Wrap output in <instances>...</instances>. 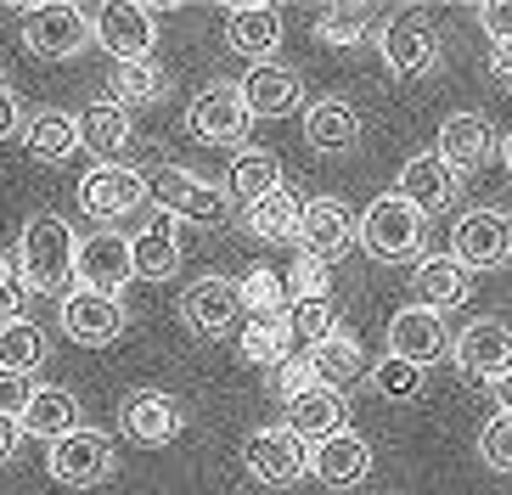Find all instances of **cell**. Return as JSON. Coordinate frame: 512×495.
<instances>
[{
  "label": "cell",
  "instance_id": "60d3db41",
  "mask_svg": "<svg viewBox=\"0 0 512 495\" xmlns=\"http://www.w3.org/2000/svg\"><path fill=\"white\" fill-rule=\"evenodd\" d=\"M479 456H484V467H496L501 479H512V411H496L479 428Z\"/></svg>",
  "mask_w": 512,
  "mask_h": 495
},
{
  "label": "cell",
  "instance_id": "8992f818",
  "mask_svg": "<svg viewBox=\"0 0 512 495\" xmlns=\"http://www.w3.org/2000/svg\"><path fill=\"white\" fill-rule=\"evenodd\" d=\"M377 51H383V68H389L394 79H428L439 68V34L428 17L417 12H400L383 23V34H377Z\"/></svg>",
  "mask_w": 512,
  "mask_h": 495
},
{
  "label": "cell",
  "instance_id": "9a60e30c",
  "mask_svg": "<svg viewBox=\"0 0 512 495\" xmlns=\"http://www.w3.org/2000/svg\"><path fill=\"white\" fill-rule=\"evenodd\" d=\"M46 467H51V479L68 484V490H91V484H102L107 473H113V445H107V434H96V428H79V434L51 445Z\"/></svg>",
  "mask_w": 512,
  "mask_h": 495
},
{
  "label": "cell",
  "instance_id": "ab89813d",
  "mask_svg": "<svg viewBox=\"0 0 512 495\" xmlns=\"http://www.w3.org/2000/svg\"><path fill=\"white\" fill-rule=\"evenodd\" d=\"M366 383H372V394H383V400H394V405L417 400L422 394V366H411V360H400V355H383Z\"/></svg>",
  "mask_w": 512,
  "mask_h": 495
},
{
  "label": "cell",
  "instance_id": "f35d334b",
  "mask_svg": "<svg viewBox=\"0 0 512 495\" xmlns=\"http://www.w3.org/2000/svg\"><path fill=\"white\" fill-rule=\"evenodd\" d=\"M366 29H372V6H327V12L316 17V40L321 45H361Z\"/></svg>",
  "mask_w": 512,
  "mask_h": 495
},
{
  "label": "cell",
  "instance_id": "7402d4cb",
  "mask_svg": "<svg viewBox=\"0 0 512 495\" xmlns=\"http://www.w3.org/2000/svg\"><path fill=\"white\" fill-rule=\"evenodd\" d=\"M130 248H136V276L141 282H169V276L181 270V231H175V214L158 209L136 237H130Z\"/></svg>",
  "mask_w": 512,
  "mask_h": 495
},
{
  "label": "cell",
  "instance_id": "e575fe53",
  "mask_svg": "<svg viewBox=\"0 0 512 495\" xmlns=\"http://www.w3.org/2000/svg\"><path fill=\"white\" fill-rule=\"evenodd\" d=\"M51 355L46 344V332L34 327V321H12V327H0V372H12V377H29L40 372Z\"/></svg>",
  "mask_w": 512,
  "mask_h": 495
},
{
  "label": "cell",
  "instance_id": "5bb4252c",
  "mask_svg": "<svg viewBox=\"0 0 512 495\" xmlns=\"http://www.w3.org/2000/svg\"><path fill=\"white\" fill-rule=\"evenodd\" d=\"M237 315H242V282H231V276H197V282L181 293V321L197 332V338L231 332Z\"/></svg>",
  "mask_w": 512,
  "mask_h": 495
},
{
  "label": "cell",
  "instance_id": "83f0119b",
  "mask_svg": "<svg viewBox=\"0 0 512 495\" xmlns=\"http://www.w3.org/2000/svg\"><path fill=\"white\" fill-rule=\"evenodd\" d=\"M287 428L299 439H310V445H321V439L344 434V394L327 389V383H316L310 394H299V400H287Z\"/></svg>",
  "mask_w": 512,
  "mask_h": 495
},
{
  "label": "cell",
  "instance_id": "1f68e13d",
  "mask_svg": "<svg viewBox=\"0 0 512 495\" xmlns=\"http://www.w3.org/2000/svg\"><path fill=\"white\" fill-rule=\"evenodd\" d=\"M23 434L46 439V445L79 434V400L68 389H40V394H34V405L23 411Z\"/></svg>",
  "mask_w": 512,
  "mask_h": 495
},
{
  "label": "cell",
  "instance_id": "3957f363",
  "mask_svg": "<svg viewBox=\"0 0 512 495\" xmlns=\"http://www.w3.org/2000/svg\"><path fill=\"white\" fill-rule=\"evenodd\" d=\"M147 192H152V203H158L164 214H175V220H192V225H226L231 220V192L197 180L192 169L158 164L147 175Z\"/></svg>",
  "mask_w": 512,
  "mask_h": 495
},
{
  "label": "cell",
  "instance_id": "836d02e7",
  "mask_svg": "<svg viewBox=\"0 0 512 495\" xmlns=\"http://www.w3.org/2000/svg\"><path fill=\"white\" fill-rule=\"evenodd\" d=\"M237 344H242V360H248V366H282L287 344H293L287 315H248V327L237 332Z\"/></svg>",
  "mask_w": 512,
  "mask_h": 495
},
{
  "label": "cell",
  "instance_id": "bcb514c9",
  "mask_svg": "<svg viewBox=\"0 0 512 495\" xmlns=\"http://www.w3.org/2000/svg\"><path fill=\"white\" fill-rule=\"evenodd\" d=\"M479 23L484 34L496 45H512V0H490V6H479Z\"/></svg>",
  "mask_w": 512,
  "mask_h": 495
},
{
  "label": "cell",
  "instance_id": "7dc6e473",
  "mask_svg": "<svg viewBox=\"0 0 512 495\" xmlns=\"http://www.w3.org/2000/svg\"><path fill=\"white\" fill-rule=\"evenodd\" d=\"M17 130H29V124H23V107H17L12 90L0 85V141H12Z\"/></svg>",
  "mask_w": 512,
  "mask_h": 495
},
{
  "label": "cell",
  "instance_id": "484cf974",
  "mask_svg": "<svg viewBox=\"0 0 512 495\" xmlns=\"http://www.w3.org/2000/svg\"><path fill=\"white\" fill-rule=\"evenodd\" d=\"M411 287H417V304L422 310H456V304L467 299V265L451 254H434V259H417V270H411Z\"/></svg>",
  "mask_w": 512,
  "mask_h": 495
},
{
  "label": "cell",
  "instance_id": "c3c4849f",
  "mask_svg": "<svg viewBox=\"0 0 512 495\" xmlns=\"http://www.w3.org/2000/svg\"><path fill=\"white\" fill-rule=\"evenodd\" d=\"M17 439H23V422H17V417H6V411H0V462H12Z\"/></svg>",
  "mask_w": 512,
  "mask_h": 495
},
{
  "label": "cell",
  "instance_id": "74e56055",
  "mask_svg": "<svg viewBox=\"0 0 512 495\" xmlns=\"http://www.w3.org/2000/svg\"><path fill=\"white\" fill-rule=\"evenodd\" d=\"M287 332L304 344V355L316 344H327L332 332H338V310H332V299H299L293 310H287Z\"/></svg>",
  "mask_w": 512,
  "mask_h": 495
},
{
  "label": "cell",
  "instance_id": "f907efd6",
  "mask_svg": "<svg viewBox=\"0 0 512 495\" xmlns=\"http://www.w3.org/2000/svg\"><path fill=\"white\" fill-rule=\"evenodd\" d=\"M490 394H496V405H501V411H512V372L501 377V383H490Z\"/></svg>",
  "mask_w": 512,
  "mask_h": 495
},
{
  "label": "cell",
  "instance_id": "603a6c76",
  "mask_svg": "<svg viewBox=\"0 0 512 495\" xmlns=\"http://www.w3.org/2000/svg\"><path fill=\"white\" fill-rule=\"evenodd\" d=\"M242 102L254 119H282L299 107V74L287 62H254L248 79H242Z\"/></svg>",
  "mask_w": 512,
  "mask_h": 495
},
{
  "label": "cell",
  "instance_id": "4dcf8cb0",
  "mask_svg": "<svg viewBox=\"0 0 512 495\" xmlns=\"http://www.w3.org/2000/svg\"><path fill=\"white\" fill-rule=\"evenodd\" d=\"M23 147H29L40 164H62V158H74V152H79V113H57V107L34 113L29 130H23Z\"/></svg>",
  "mask_w": 512,
  "mask_h": 495
},
{
  "label": "cell",
  "instance_id": "ba28073f",
  "mask_svg": "<svg viewBox=\"0 0 512 495\" xmlns=\"http://www.w3.org/2000/svg\"><path fill=\"white\" fill-rule=\"evenodd\" d=\"M141 203H152L147 175H136V169H124V164H96L91 175L79 180V209L91 214V220H102V225L130 220Z\"/></svg>",
  "mask_w": 512,
  "mask_h": 495
},
{
  "label": "cell",
  "instance_id": "277c9868",
  "mask_svg": "<svg viewBox=\"0 0 512 495\" xmlns=\"http://www.w3.org/2000/svg\"><path fill=\"white\" fill-rule=\"evenodd\" d=\"M96 40V17H85L68 0H51V6H23V45L46 62H68L79 57L85 45Z\"/></svg>",
  "mask_w": 512,
  "mask_h": 495
},
{
  "label": "cell",
  "instance_id": "ac0fdd59",
  "mask_svg": "<svg viewBox=\"0 0 512 495\" xmlns=\"http://www.w3.org/2000/svg\"><path fill=\"white\" fill-rule=\"evenodd\" d=\"M130 276H136V248H130V237H119V231H91V237L79 242V287L119 299V287Z\"/></svg>",
  "mask_w": 512,
  "mask_h": 495
},
{
  "label": "cell",
  "instance_id": "7a4b0ae2",
  "mask_svg": "<svg viewBox=\"0 0 512 495\" xmlns=\"http://www.w3.org/2000/svg\"><path fill=\"white\" fill-rule=\"evenodd\" d=\"M361 248L377 265H406V259H417L422 254V214L400 192L372 197L361 214Z\"/></svg>",
  "mask_w": 512,
  "mask_h": 495
},
{
  "label": "cell",
  "instance_id": "ee69618b",
  "mask_svg": "<svg viewBox=\"0 0 512 495\" xmlns=\"http://www.w3.org/2000/svg\"><path fill=\"white\" fill-rule=\"evenodd\" d=\"M316 389V372H310V355H299V360H282L276 366V394L282 400H299V394H310Z\"/></svg>",
  "mask_w": 512,
  "mask_h": 495
},
{
  "label": "cell",
  "instance_id": "ffe728a7",
  "mask_svg": "<svg viewBox=\"0 0 512 495\" xmlns=\"http://www.w3.org/2000/svg\"><path fill=\"white\" fill-rule=\"evenodd\" d=\"M496 147H501L496 130H490V119H479V113H451V119L439 124V158H445L456 175L484 169Z\"/></svg>",
  "mask_w": 512,
  "mask_h": 495
},
{
  "label": "cell",
  "instance_id": "d6986e66",
  "mask_svg": "<svg viewBox=\"0 0 512 495\" xmlns=\"http://www.w3.org/2000/svg\"><path fill=\"white\" fill-rule=\"evenodd\" d=\"M355 237H361V225H355V214H349L338 197H316V203H304L299 254H310V259H321V265H332L338 254H349V248H355Z\"/></svg>",
  "mask_w": 512,
  "mask_h": 495
},
{
  "label": "cell",
  "instance_id": "9c48e42d",
  "mask_svg": "<svg viewBox=\"0 0 512 495\" xmlns=\"http://www.w3.org/2000/svg\"><path fill=\"white\" fill-rule=\"evenodd\" d=\"M130 327V315L113 293H91V287H74L68 299H62V332L74 338L79 349H107L113 338H124Z\"/></svg>",
  "mask_w": 512,
  "mask_h": 495
},
{
  "label": "cell",
  "instance_id": "4fadbf2b",
  "mask_svg": "<svg viewBox=\"0 0 512 495\" xmlns=\"http://www.w3.org/2000/svg\"><path fill=\"white\" fill-rule=\"evenodd\" d=\"M394 192L428 220V214H445L456 197H462V175H456L439 152H411L406 164H400V186H394Z\"/></svg>",
  "mask_w": 512,
  "mask_h": 495
},
{
  "label": "cell",
  "instance_id": "6da1fadb",
  "mask_svg": "<svg viewBox=\"0 0 512 495\" xmlns=\"http://www.w3.org/2000/svg\"><path fill=\"white\" fill-rule=\"evenodd\" d=\"M17 270L34 293H62L79 282V237L62 214H34L17 237Z\"/></svg>",
  "mask_w": 512,
  "mask_h": 495
},
{
  "label": "cell",
  "instance_id": "2e32d148",
  "mask_svg": "<svg viewBox=\"0 0 512 495\" xmlns=\"http://www.w3.org/2000/svg\"><path fill=\"white\" fill-rule=\"evenodd\" d=\"M119 428L136 445H175L186 428V411L164 389H136V394H124V405H119Z\"/></svg>",
  "mask_w": 512,
  "mask_h": 495
},
{
  "label": "cell",
  "instance_id": "4316f807",
  "mask_svg": "<svg viewBox=\"0 0 512 495\" xmlns=\"http://www.w3.org/2000/svg\"><path fill=\"white\" fill-rule=\"evenodd\" d=\"M304 141L316 152H355V141H361V113L349 102H338V96L310 102L304 107Z\"/></svg>",
  "mask_w": 512,
  "mask_h": 495
},
{
  "label": "cell",
  "instance_id": "52a82bcc",
  "mask_svg": "<svg viewBox=\"0 0 512 495\" xmlns=\"http://www.w3.org/2000/svg\"><path fill=\"white\" fill-rule=\"evenodd\" d=\"M310 456H316V445L299 439L293 428H259V434L242 439V467H248L259 484L304 479V473H310Z\"/></svg>",
  "mask_w": 512,
  "mask_h": 495
},
{
  "label": "cell",
  "instance_id": "f1b7e54d",
  "mask_svg": "<svg viewBox=\"0 0 512 495\" xmlns=\"http://www.w3.org/2000/svg\"><path fill=\"white\" fill-rule=\"evenodd\" d=\"M287 180H282V164H276V152H265V147H248V152H237L231 158V180H226V192L237 197V203H265L271 192H282Z\"/></svg>",
  "mask_w": 512,
  "mask_h": 495
},
{
  "label": "cell",
  "instance_id": "681fc988",
  "mask_svg": "<svg viewBox=\"0 0 512 495\" xmlns=\"http://www.w3.org/2000/svg\"><path fill=\"white\" fill-rule=\"evenodd\" d=\"M490 74L512 90V45H496V51H490Z\"/></svg>",
  "mask_w": 512,
  "mask_h": 495
},
{
  "label": "cell",
  "instance_id": "44dd1931",
  "mask_svg": "<svg viewBox=\"0 0 512 495\" xmlns=\"http://www.w3.org/2000/svg\"><path fill=\"white\" fill-rule=\"evenodd\" d=\"M310 473H316L327 490H355V484L372 473V445H366L361 434H332L316 445V456H310Z\"/></svg>",
  "mask_w": 512,
  "mask_h": 495
},
{
  "label": "cell",
  "instance_id": "f6af8a7d",
  "mask_svg": "<svg viewBox=\"0 0 512 495\" xmlns=\"http://www.w3.org/2000/svg\"><path fill=\"white\" fill-rule=\"evenodd\" d=\"M34 394H40V389H34L29 377L0 372V411H6V417H17V422H23V411L34 405Z\"/></svg>",
  "mask_w": 512,
  "mask_h": 495
},
{
  "label": "cell",
  "instance_id": "d4e9b609",
  "mask_svg": "<svg viewBox=\"0 0 512 495\" xmlns=\"http://www.w3.org/2000/svg\"><path fill=\"white\" fill-rule=\"evenodd\" d=\"M226 45L237 57L271 62V51L282 45V12H276V6H231L226 12Z\"/></svg>",
  "mask_w": 512,
  "mask_h": 495
},
{
  "label": "cell",
  "instance_id": "7c38bea8",
  "mask_svg": "<svg viewBox=\"0 0 512 495\" xmlns=\"http://www.w3.org/2000/svg\"><path fill=\"white\" fill-rule=\"evenodd\" d=\"M96 45L119 62H147L152 45H158V17L152 6H130V0H113L96 12Z\"/></svg>",
  "mask_w": 512,
  "mask_h": 495
},
{
  "label": "cell",
  "instance_id": "8fae6325",
  "mask_svg": "<svg viewBox=\"0 0 512 495\" xmlns=\"http://www.w3.org/2000/svg\"><path fill=\"white\" fill-rule=\"evenodd\" d=\"M456 372L462 377H479V383H501V377L512 372V327L507 321H473V327L456 332Z\"/></svg>",
  "mask_w": 512,
  "mask_h": 495
},
{
  "label": "cell",
  "instance_id": "30bf717a",
  "mask_svg": "<svg viewBox=\"0 0 512 495\" xmlns=\"http://www.w3.org/2000/svg\"><path fill=\"white\" fill-rule=\"evenodd\" d=\"M451 259L467 270H501L512 259V220L501 209H473L451 231Z\"/></svg>",
  "mask_w": 512,
  "mask_h": 495
},
{
  "label": "cell",
  "instance_id": "e0dca14e",
  "mask_svg": "<svg viewBox=\"0 0 512 495\" xmlns=\"http://www.w3.org/2000/svg\"><path fill=\"white\" fill-rule=\"evenodd\" d=\"M456 349V338L445 332V315L434 310H422V304H411V310H400L389 321V355L411 360V366H434V360H445Z\"/></svg>",
  "mask_w": 512,
  "mask_h": 495
},
{
  "label": "cell",
  "instance_id": "8d00e7d4",
  "mask_svg": "<svg viewBox=\"0 0 512 495\" xmlns=\"http://www.w3.org/2000/svg\"><path fill=\"white\" fill-rule=\"evenodd\" d=\"M242 310L248 315H287L293 310V293H287V282L271 265H254L242 276Z\"/></svg>",
  "mask_w": 512,
  "mask_h": 495
},
{
  "label": "cell",
  "instance_id": "7bdbcfd3",
  "mask_svg": "<svg viewBox=\"0 0 512 495\" xmlns=\"http://www.w3.org/2000/svg\"><path fill=\"white\" fill-rule=\"evenodd\" d=\"M287 293H293V304L299 299H327V265L310 254L293 259V270H287Z\"/></svg>",
  "mask_w": 512,
  "mask_h": 495
},
{
  "label": "cell",
  "instance_id": "cb8c5ba5",
  "mask_svg": "<svg viewBox=\"0 0 512 495\" xmlns=\"http://www.w3.org/2000/svg\"><path fill=\"white\" fill-rule=\"evenodd\" d=\"M79 147L96 152L102 164H119V152L130 147V107L102 96V102H85L79 113Z\"/></svg>",
  "mask_w": 512,
  "mask_h": 495
},
{
  "label": "cell",
  "instance_id": "816d5d0a",
  "mask_svg": "<svg viewBox=\"0 0 512 495\" xmlns=\"http://www.w3.org/2000/svg\"><path fill=\"white\" fill-rule=\"evenodd\" d=\"M501 158H507V169H512V135H507V141H501Z\"/></svg>",
  "mask_w": 512,
  "mask_h": 495
},
{
  "label": "cell",
  "instance_id": "d590c367",
  "mask_svg": "<svg viewBox=\"0 0 512 495\" xmlns=\"http://www.w3.org/2000/svg\"><path fill=\"white\" fill-rule=\"evenodd\" d=\"M164 90H169V74L158 62H119L113 68V102H124V107L164 102Z\"/></svg>",
  "mask_w": 512,
  "mask_h": 495
},
{
  "label": "cell",
  "instance_id": "5b68a950",
  "mask_svg": "<svg viewBox=\"0 0 512 495\" xmlns=\"http://www.w3.org/2000/svg\"><path fill=\"white\" fill-rule=\"evenodd\" d=\"M248 124H254V113L242 102V85H231V79L203 85L192 96V107H186V130H192L197 141H209V147H242Z\"/></svg>",
  "mask_w": 512,
  "mask_h": 495
},
{
  "label": "cell",
  "instance_id": "d6a6232c",
  "mask_svg": "<svg viewBox=\"0 0 512 495\" xmlns=\"http://www.w3.org/2000/svg\"><path fill=\"white\" fill-rule=\"evenodd\" d=\"M299 225H304V203L293 186H282V192H271L265 203L248 209V231L259 242H299Z\"/></svg>",
  "mask_w": 512,
  "mask_h": 495
},
{
  "label": "cell",
  "instance_id": "f546056e",
  "mask_svg": "<svg viewBox=\"0 0 512 495\" xmlns=\"http://www.w3.org/2000/svg\"><path fill=\"white\" fill-rule=\"evenodd\" d=\"M310 372H316V383H327V389H344L355 377H372V366H366V349H361L355 332H332L327 344L310 349Z\"/></svg>",
  "mask_w": 512,
  "mask_h": 495
},
{
  "label": "cell",
  "instance_id": "b9f144b4",
  "mask_svg": "<svg viewBox=\"0 0 512 495\" xmlns=\"http://www.w3.org/2000/svg\"><path fill=\"white\" fill-rule=\"evenodd\" d=\"M29 293H34V287L23 282V270H17L12 259L0 254V327H12V321H29V315H23V310H29Z\"/></svg>",
  "mask_w": 512,
  "mask_h": 495
}]
</instances>
